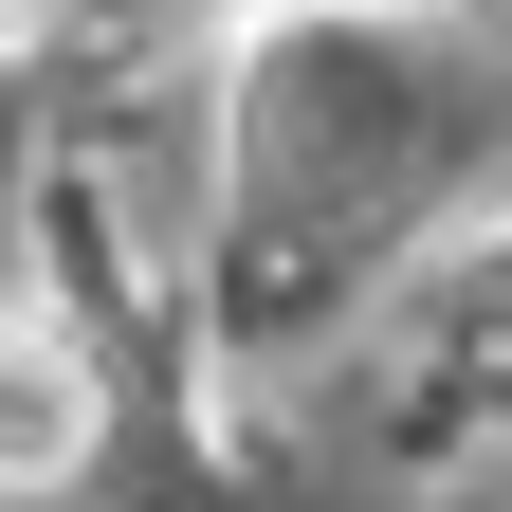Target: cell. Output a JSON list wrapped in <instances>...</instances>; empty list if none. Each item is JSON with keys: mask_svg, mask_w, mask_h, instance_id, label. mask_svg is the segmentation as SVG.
I'll use <instances>...</instances> for the list:
<instances>
[{"mask_svg": "<svg viewBox=\"0 0 512 512\" xmlns=\"http://www.w3.org/2000/svg\"><path fill=\"white\" fill-rule=\"evenodd\" d=\"M110 458V366L55 293H0V512H55Z\"/></svg>", "mask_w": 512, "mask_h": 512, "instance_id": "obj_3", "label": "cell"}, {"mask_svg": "<svg viewBox=\"0 0 512 512\" xmlns=\"http://www.w3.org/2000/svg\"><path fill=\"white\" fill-rule=\"evenodd\" d=\"M37 37H55V0H0V74H19V55H37Z\"/></svg>", "mask_w": 512, "mask_h": 512, "instance_id": "obj_4", "label": "cell"}, {"mask_svg": "<svg viewBox=\"0 0 512 512\" xmlns=\"http://www.w3.org/2000/svg\"><path fill=\"white\" fill-rule=\"evenodd\" d=\"M476 165H494V55L439 37L421 0L256 19L220 110V238L256 275V330H330L348 293H403Z\"/></svg>", "mask_w": 512, "mask_h": 512, "instance_id": "obj_1", "label": "cell"}, {"mask_svg": "<svg viewBox=\"0 0 512 512\" xmlns=\"http://www.w3.org/2000/svg\"><path fill=\"white\" fill-rule=\"evenodd\" d=\"M256 19H330V0H256Z\"/></svg>", "mask_w": 512, "mask_h": 512, "instance_id": "obj_5", "label": "cell"}, {"mask_svg": "<svg viewBox=\"0 0 512 512\" xmlns=\"http://www.w3.org/2000/svg\"><path fill=\"white\" fill-rule=\"evenodd\" d=\"M384 384H403V439H439V458L512 439V220H494V238H439L421 275H403Z\"/></svg>", "mask_w": 512, "mask_h": 512, "instance_id": "obj_2", "label": "cell"}]
</instances>
